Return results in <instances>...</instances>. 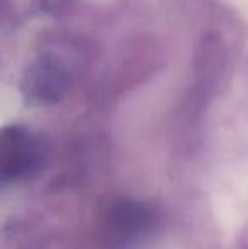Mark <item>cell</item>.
Wrapping results in <instances>:
<instances>
[{"instance_id": "obj_1", "label": "cell", "mask_w": 248, "mask_h": 249, "mask_svg": "<svg viewBox=\"0 0 248 249\" xmlns=\"http://www.w3.org/2000/svg\"><path fill=\"white\" fill-rule=\"evenodd\" d=\"M36 160V146L26 132L19 129L5 131L2 139V177L5 180L27 175Z\"/></svg>"}]
</instances>
